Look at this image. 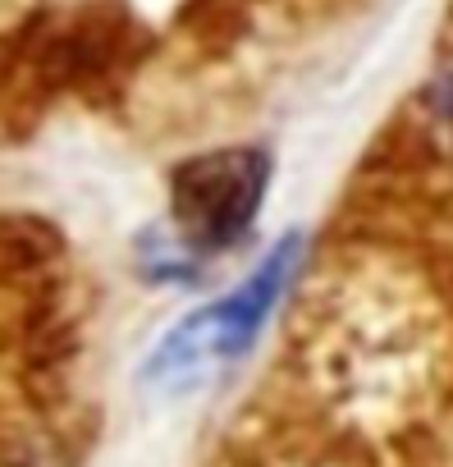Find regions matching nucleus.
<instances>
[{
  "instance_id": "obj_1",
  "label": "nucleus",
  "mask_w": 453,
  "mask_h": 467,
  "mask_svg": "<svg viewBox=\"0 0 453 467\" xmlns=\"http://www.w3.org/2000/svg\"><path fill=\"white\" fill-rule=\"evenodd\" d=\"M293 262H298V239H284L239 289H230L224 298L206 303L201 312L183 317L151 353L147 376L156 385H192L206 371H215L220 362L239 358L266 326L275 298L284 294V285L293 275Z\"/></svg>"
},
{
  "instance_id": "obj_2",
  "label": "nucleus",
  "mask_w": 453,
  "mask_h": 467,
  "mask_svg": "<svg viewBox=\"0 0 453 467\" xmlns=\"http://www.w3.org/2000/svg\"><path fill=\"white\" fill-rule=\"evenodd\" d=\"M271 161L257 147L206 151L174 170L170 179V211L179 244L188 253H220L239 234H248L262 197H266Z\"/></svg>"
}]
</instances>
